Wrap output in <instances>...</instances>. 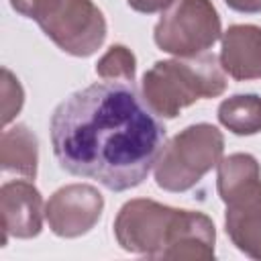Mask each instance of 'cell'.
<instances>
[{
    "label": "cell",
    "instance_id": "6da1fadb",
    "mask_svg": "<svg viewBox=\"0 0 261 261\" xmlns=\"http://www.w3.org/2000/svg\"><path fill=\"white\" fill-rule=\"evenodd\" d=\"M49 133L61 169L112 192L141 186L167 137L128 82H98L69 94L55 106Z\"/></svg>",
    "mask_w": 261,
    "mask_h": 261
},
{
    "label": "cell",
    "instance_id": "7a4b0ae2",
    "mask_svg": "<svg viewBox=\"0 0 261 261\" xmlns=\"http://www.w3.org/2000/svg\"><path fill=\"white\" fill-rule=\"evenodd\" d=\"M120 249L151 259H214V222L198 210L173 208L149 198H135L120 206L114 218Z\"/></svg>",
    "mask_w": 261,
    "mask_h": 261
},
{
    "label": "cell",
    "instance_id": "3957f363",
    "mask_svg": "<svg viewBox=\"0 0 261 261\" xmlns=\"http://www.w3.org/2000/svg\"><path fill=\"white\" fill-rule=\"evenodd\" d=\"M226 90L220 59L210 53L155 61L143 75L141 94L159 118H175L202 98H218Z\"/></svg>",
    "mask_w": 261,
    "mask_h": 261
},
{
    "label": "cell",
    "instance_id": "277c9868",
    "mask_svg": "<svg viewBox=\"0 0 261 261\" xmlns=\"http://www.w3.org/2000/svg\"><path fill=\"white\" fill-rule=\"evenodd\" d=\"M12 10L31 18L67 55H94L108 33L104 12L92 0H10Z\"/></svg>",
    "mask_w": 261,
    "mask_h": 261
},
{
    "label": "cell",
    "instance_id": "5b68a950",
    "mask_svg": "<svg viewBox=\"0 0 261 261\" xmlns=\"http://www.w3.org/2000/svg\"><path fill=\"white\" fill-rule=\"evenodd\" d=\"M222 153L224 137L214 124H190L163 145L153 165L155 184L165 192H188L220 163Z\"/></svg>",
    "mask_w": 261,
    "mask_h": 261
},
{
    "label": "cell",
    "instance_id": "8992f818",
    "mask_svg": "<svg viewBox=\"0 0 261 261\" xmlns=\"http://www.w3.org/2000/svg\"><path fill=\"white\" fill-rule=\"evenodd\" d=\"M222 37V22L212 0H179L153 29L155 45L175 57L206 53Z\"/></svg>",
    "mask_w": 261,
    "mask_h": 261
},
{
    "label": "cell",
    "instance_id": "52a82bcc",
    "mask_svg": "<svg viewBox=\"0 0 261 261\" xmlns=\"http://www.w3.org/2000/svg\"><path fill=\"white\" fill-rule=\"evenodd\" d=\"M104 212V196L90 184H67L45 204V218L53 234L77 239L90 232Z\"/></svg>",
    "mask_w": 261,
    "mask_h": 261
},
{
    "label": "cell",
    "instance_id": "ba28073f",
    "mask_svg": "<svg viewBox=\"0 0 261 261\" xmlns=\"http://www.w3.org/2000/svg\"><path fill=\"white\" fill-rule=\"evenodd\" d=\"M0 212L6 245L8 237L33 239L43 230L45 204L41 192L31 179H10L0 188Z\"/></svg>",
    "mask_w": 261,
    "mask_h": 261
},
{
    "label": "cell",
    "instance_id": "9c48e42d",
    "mask_svg": "<svg viewBox=\"0 0 261 261\" xmlns=\"http://www.w3.org/2000/svg\"><path fill=\"white\" fill-rule=\"evenodd\" d=\"M220 65L237 82L261 80V27L230 24L220 37Z\"/></svg>",
    "mask_w": 261,
    "mask_h": 261
},
{
    "label": "cell",
    "instance_id": "30bf717a",
    "mask_svg": "<svg viewBox=\"0 0 261 261\" xmlns=\"http://www.w3.org/2000/svg\"><path fill=\"white\" fill-rule=\"evenodd\" d=\"M216 167V190L226 208L261 202V165L251 153L222 157Z\"/></svg>",
    "mask_w": 261,
    "mask_h": 261
},
{
    "label": "cell",
    "instance_id": "8fae6325",
    "mask_svg": "<svg viewBox=\"0 0 261 261\" xmlns=\"http://www.w3.org/2000/svg\"><path fill=\"white\" fill-rule=\"evenodd\" d=\"M39 141L27 124H14L2 130L0 137V167L6 173H16L24 179L37 177Z\"/></svg>",
    "mask_w": 261,
    "mask_h": 261
},
{
    "label": "cell",
    "instance_id": "7c38bea8",
    "mask_svg": "<svg viewBox=\"0 0 261 261\" xmlns=\"http://www.w3.org/2000/svg\"><path fill=\"white\" fill-rule=\"evenodd\" d=\"M224 230L241 253L261 261V202L226 208Z\"/></svg>",
    "mask_w": 261,
    "mask_h": 261
},
{
    "label": "cell",
    "instance_id": "4fadbf2b",
    "mask_svg": "<svg viewBox=\"0 0 261 261\" xmlns=\"http://www.w3.org/2000/svg\"><path fill=\"white\" fill-rule=\"evenodd\" d=\"M216 116L220 124L239 137L257 135L261 130V96L234 94L218 104Z\"/></svg>",
    "mask_w": 261,
    "mask_h": 261
},
{
    "label": "cell",
    "instance_id": "5bb4252c",
    "mask_svg": "<svg viewBox=\"0 0 261 261\" xmlns=\"http://www.w3.org/2000/svg\"><path fill=\"white\" fill-rule=\"evenodd\" d=\"M96 73L104 82H135L137 73V57L124 45H112L108 51L98 59Z\"/></svg>",
    "mask_w": 261,
    "mask_h": 261
},
{
    "label": "cell",
    "instance_id": "9a60e30c",
    "mask_svg": "<svg viewBox=\"0 0 261 261\" xmlns=\"http://www.w3.org/2000/svg\"><path fill=\"white\" fill-rule=\"evenodd\" d=\"M0 94H2V126H8L24 104V90L18 77L8 67H2L0 71Z\"/></svg>",
    "mask_w": 261,
    "mask_h": 261
},
{
    "label": "cell",
    "instance_id": "2e32d148",
    "mask_svg": "<svg viewBox=\"0 0 261 261\" xmlns=\"http://www.w3.org/2000/svg\"><path fill=\"white\" fill-rule=\"evenodd\" d=\"M177 0H126V4L141 14H155V12H165L171 8Z\"/></svg>",
    "mask_w": 261,
    "mask_h": 261
},
{
    "label": "cell",
    "instance_id": "e0dca14e",
    "mask_svg": "<svg viewBox=\"0 0 261 261\" xmlns=\"http://www.w3.org/2000/svg\"><path fill=\"white\" fill-rule=\"evenodd\" d=\"M224 4L230 10L243 12V14H257V12H261V0H224Z\"/></svg>",
    "mask_w": 261,
    "mask_h": 261
}]
</instances>
